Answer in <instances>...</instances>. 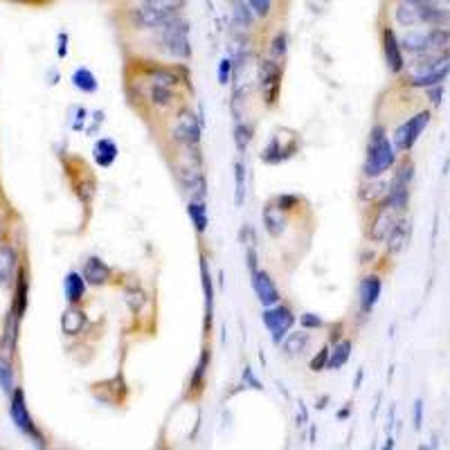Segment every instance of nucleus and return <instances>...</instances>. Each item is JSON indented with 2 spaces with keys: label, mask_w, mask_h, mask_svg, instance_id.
<instances>
[{
  "label": "nucleus",
  "mask_w": 450,
  "mask_h": 450,
  "mask_svg": "<svg viewBox=\"0 0 450 450\" xmlns=\"http://www.w3.org/2000/svg\"><path fill=\"white\" fill-rule=\"evenodd\" d=\"M329 354H331V344L327 342L325 347H320L318 354L308 361V369H311V372H315V374L325 372L327 365H329Z\"/></svg>",
  "instance_id": "nucleus-43"
},
{
  "label": "nucleus",
  "mask_w": 450,
  "mask_h": 450,
  "mask_svg": "<svg viewBox=\"0 0 450 450\" xmlns=\"http://www.w3.org/2000/svg\"><path fill=\"white\" fill-rule=\"evenodd\" d=\"M450 43L448 27H414L408 30L401 37L403 52H410L414 56H428L437 52H446Z\"/></svg>",
  "instance_id": "nucleus-6"
},
{
  "label": "nucleus",
  "mask_w": 450,
  "mask_h": 450,
  "mask_svg": "<svg viewBox=\"0 0 450 450\" xmlns=\"http://www.w3.org/2000/svg\"><path fill=\"white\" fill-rule=\"evenodd\" d=\"M421 425H423V401L417 399L414 401V428L421 430Z\"/></svg>",
  "instance_id": "nucleus-49"
},
{
  "label": "nucleus",
  "mask_w": 450,
  "mask_h": 450,
  "mask_svg": "<svg viewBox=\"0 0 450 450\" xmlns=\"http://www.w3.org/2000/svg\"><path fill=\"white\" fill-rule=\"evenodd\" d=\"M394 20L399 23L401 27H408V30H414L423 25V18H421V7L419 5H412V3H401L396 5L394 9Z\"/></svg>",
  "instance_id": "nucleus-32"
},
{
  "label": "nucleus",
  "mask_w": 450,
  "mask_h": 450,
  "mask_svg": "<svg viewBox=\"0 0 450 450\" xmlns=\"http://www.w3.org/2000/svg\"><path fill=\"white\" fill-rule=\"evenodd\" d=\"M56 52H59V56L63 59V56H68V34L61 32L59 39H56Z\"/></svg>",
  "instance_id": "nucleus-50"
},
{
  "label": "nucleus",
  "mask_w": 450,
  "mask_h": 450,
  "mask_svg": "<svg viewBox=\"0 0 450 450\" xmlns=\"http://www.w3.org/2000/svg\"><path fill=\"white\" fill-rule=\"evenodd\" d=\"M288 54V32H277L275 37L270 39V48H268V59L277 61V63H284Z\"/></svg>",
  "instance_id": "nucleus-38"
},
{
  "label": "nucleus",
  "mask_w": 450,
  "mask_h": 450,
  "mask_svg": "<svg viewBox=\"0 0 450 450\" xmlns=\"http://www.w3.org/2000/svg\"><path fill=\"white\" fill-rule=\"evenodd\" d=\"M430 111H419L414 113L412 118H408L406 122H401L394 133H392V144H394V149L399 154H408L412 151V146L419 142V137L423 135V131L428 129L430 124Z\"/></svg>",
  "instance_id": "nucleus-10"
},
{
  "label": "nucleus",
  "mask_w": 450,
  "mask_h": 450,
  "mask_svg": "<svg viewBox=\"0 0 450 450\" xmlns=\"http://www.w3.org/2000/svg\"><path fill=\"white\" fill-rule=\"evenodd\" d=\"M244 380H250L252 389H261L259 378H255V376H252V369H250V367H246V372H244Z\"/></svg>",
  "instance_id": "nucleus-51"
},
{
  "label": "nucleus",
  "mask_w": 450,
  "mask_h": 450,
  "mask_svg": "<svg viewBox=\"0 0 450 450\" xmlns=\"http://www.w3.org/2000/svg\"><path fill=\"white\" fill-rule=\"evenodd\" d=\"M351 414V408H342L340 412H338V419H344V417H349Z\"/></svg>",
  "instance_id": "nucleus-53"
},
{
  "label": "nucleus",
  "mask_w": 450,
  "mask_h": 450,
  "mask_svg": "<svg viewBox=\"0 0 450 450\" xmlns=\"http://www.w3.org/2000/svg\"><path fill=\"white\" fill-rule=\"evenodd\" d=\"M27 295H30V280H27V270L20 268L16 275V293H14V304H11V313H14L18 320H23L27 311Z\"/></svg>",
  "instance_id": "nucleus-30"
},
{
  "label": "nucleus",
  "mask_w": 450,
  "mask_h": 450,
  "mask_svg": "<svg viewBox=\"0 0 450 450\" xmlns=\"http://www.w3.org/2000/svg\"><path fill=\"white\" fill-rule=\"evenodd\" d=\"M187 0H142L140 5L133 7L131 23L137 30H158L171 18L180 16V9Z\"/></svg>",
  "instance_id": "nucleus-5"
},
{
  "label": "nucleus",
  "mask_w": 450,
  "mask_h": 450,
  "mask_svg": "<svg viewBox=\"0 0 450 450\" xmlns=\"http://www.w3.org/2000/svg\"><path fill=\"white\" fill-rule=\"evenodd\" d=\"M410 235H412V223H410V218L406 216H401L396 225L392 227V232L385 241V248H387V255H401L403 250L408 248L410 244Z\"/></svg>",
  "instance_id": "nucleus-23"
},
{
  "label": "nucleus",
  "mask_w": 450,
  "mask_h": 450,
  "mask_svg": "<svg viewBox=\"0 0 450 450\" xmlns=\"http://www.w3.org/2000/svg\"><path fill=\"white\" fill-rule=\"evenodd\" d=\"M232 75H235V63L230 56H223L221 61H218L216 65V79H218V84L221 86H227L230 82H232Z\"/></svg>",
  "instance_id": "nucleus-44"
},
{
  "label": "nucleus",
  "mask_w": 450,
  "mask_h": 450,
  "mask_svg": "<svg viewBox=\"0 0 450 450\" xmlns=\"http://www.w3.org/2000/svg\"><path fill=\"white\" fill-rule=\"evenodd\" d=\"M187 216L196 230V235H205L210 227V214H207L205 201H187Z\"/></svg>",
  "instance_id": "nucleus-34"
},
{
  "label": "nucleus",
  "mask_w": 450,
  "mask_h": 450,
  "mask_svg": "<svg viewBox=\"0 0 450 450\" xmlns=\"http://www.w3.org/2000/svg\"><path fill=\"white\" fill-rule=\"evenodd\" d=\"M252 23H255V14L246 0H232V25L237 30H250Z\"/></svg>",
  "instance_id": "nucleus-37"
},
{
  "label": "nucleus",
  "mask_w": 450,
  "mask_h": 450,
  "mask_svg": "<svg viewBox=\"0 0 450 450\" xmlns=\"http://www.w3.org/2000/svg\"><path fill=\"white\" fill-rule=\"evenodd\" d=\"M311 342H313V336H311L306 329H297V331L288 333L280 347L286 358H302V356L311 349Z\"/></svg>",
  "instance_id": "nucleus-22"
},
{
  "label": "nucleus",
  "mask_w": 450,
  "mask_h": 450,
  "mask_svg": "<svg viewBox=\"0 0 450 450\" xmlns=\"http://www.w3.org/2000/svg\"><path fill=\"white\" fill-rule=\"evenodd\" d=\"M273 203L280 207L282 212L286 214H291L293 210H297L299 205H302V196H297V194H277Z\"/></svg>",
  "instance_id": "nucleus-41"
},
{
  "label": "nucleus",
  "mask_w": 450,
  "mask_h": 450,
  "mask_svg": "<svg viewBox=\"0 0 450 450\" xmlns=\"http://www.w3.org/2000/svg\"><path fill=\"white\" fill-rule=\"evenodd\" d=\"M203 137V124L201 118L192 108L180 106L169 124V142L176 149L182 146H201Z\"/></svg>",
  "instance_id": "nucleus-7"
},
{
  "label": "nucleus",
  "mask_w": 450,
  "mask_h": 450,
  "mask_svg": "<svg viewBox=\"0 0 450 450\" xmlns=\"http://www.w3.org/2000/svg\"><path fill=\"white\" fill-rule=\"evenodd\" d=\"M18 257L9 244H0V286H9L18 275Z\"/></svg>",
  "instance_id": "nucleus-26"
},
{
  "label": "nucleus",
  "mask_w": 450,
  "mask_h": 450,
  "mask_svg": "<svg viewBox=\"0 0 450 450\" xmlns=\"http://www.w3.org/2000/svg\"><path fill=\"white\" fill-rule=\"evenodd\" d=\"M261 322H263V327H266L273 344H277V347H280V344L284 342V338L293 331L295 322H297V315H295V311L291 306L280 302V304H275V306L263 308Z\"/></svg>",
  "instance_id": "nucleus-11"
},
{
  "label": "nucleus",
  "mask_w": 450,
  "mask_h": 450,
  "mask_svg": "<svg viewBox=\"0 0 450 450\" xmlns=\"http://www.w3.org/2000/svg\"><path fill=\"white\" fill-rule=\"evenodd\" d=\"M82 275H84V280L88 282V286H95V288H101V286H106V284L113 282V268L97 255H90L84 261Z\"/></svg>",
  "instance_id": "nucleus-20"
},
{
  "label": "nucleus",
  "mask_w": 450,
  "mask_h": 450,
  "mask_svg": "<svg viewBox=\"0 0 450 450\" xmlns=\"http://www.w3.org/2000/svg\"><path fill=\"white\" fill-rule=\"evenodd\" d=\"M403 214L389 210L385 203H378L376 207H372V216H369V223H367V239L372 241V244H385L392 227L396 225V221Z\"/></svg>",
  "instance_id": "nucleus-14"
},
{
  "label": "nucleus",
  "mask_w": 450,
  "mask_h": 450,
  "mask_svg": "<svg viewBox=\"0 0 450 450\" xmlns=\"http://www.w3.org/2000/svg\"><path fill=\"white\" fill-rule=\"evenodd\" d=\"M396 149L392 144L383 124H374L367 135L363 178H383L387 171L396 165Z\"/></svg>",
  "instance_id": "nucleus-2"
},
{
  "label": "nucleus",
  "mask_w": 450,
  "mask_h": 450,
  "mask_svg": "<svg viewBox=\"0 0 450 450\" xmlns=\"http://www.w3.org/2000/svg\"><path fill=\"white\" fill-rule=\"evenodd\" d=\"M86 120H88V111L84 106H73L70 108V126L75 131H84L86 129Z\"/></svg>",
  "instance_id": "nucleus-47"
},
{
  "label": "nucleus",
  "mask_w": 450,
  "mask_h": 450,
  "mask_svg": "<svg viewBox=\"0 0 450 450\" xmlns=\"http://www.w3.org/2000/svg\"><path fill=\"white\" fill-rule=\"evenodd\" d=\"M284 77V63H277L273 59H263L257 68V84L263 97V104L270 108L280 101V88Z\"/></svg>",
  "instance_id": "nucleus-13"
},
{
  "label": "nucleus",
  "mask_w": 450,
  "mask_h": 450,
  "mask_svg": "<svg viewBox=\"0 0 450 450\" xmlns=\"http://www.w3.org/2000/svg\"><path fill=\"white\" fill-rule=\"evenodd\" d=\"M73 86L79 92H84V95H92V92L99 90V82H97L95 73H92L90 68H84V65L77 68V70L73 73Z\"/></svg>",
  "instance_id": "nucleus-35"
},
{
  "label": "nucleus",
  "mask_w": 450,
  "mask_h": 450,
  "mask_svg": "<svg viewBox=\"0 0 450 450\" xmlns=\"http://www.w3.org/2000/svg\"><path fill=\"white\" fill-rule=\"evenodd\" d=\"M387 185L389 182H385L383 178H365L358 187L361 203H365L369 207H376L378 203H383L387 196Z\"/></svg>",
  "instance_id": "nucleus-24"
},
{
  "label": "nucleus",
  "mask_w": 450,
  "mask_h": 450,
  "mask_svg": "<svg viewBox=\"0 0 450 450\" xmlns=\"http://www.w3.org/2000/svg\"><path fill=\"white\" fill-rule=\"evenodd\" d=\"M210 363H212V349L203 347V351L199 356V363H196L192 378H189V394H199V392L203 389L207 372H210Z\"/></svg>",
  "instance_id": "nucleus-31"
},
{
  "label": "nucleus",
  "mask_w": 450,
  "mask_h": 450,
  "mask_svg": "<svg viewBox=\"0 0 450 450\" xmlns=\"http://www.w3.org/2000/svg\"><path fill=\"white\" fill-rule=\"evenodd\" d=\"M403 3H412V5L425 7V5H439V0H403Z\"/></svg>",
  "instance_id": "nucleus-52"
},
{
  "label": "nucleus",
  "mask_w": 450,
  "mask_h": 450,
  "mask_svg": "<svg viewBox=\"0 0 450 450\" xmlns=\"http://www.w3.org/2000/svg\"><path fill=\"white\" fill-rule=\"evenodd\" d=\"M144 75L151 84H160V86H169V88H178L182 84V77L169 65H146Z\"/></svg>",
  "instance_id": "nucleus-29"
},
{
  "label": "nucleus",
  "mask_w": 450,
  "mask_h": 450,
  "mask_svg": "<svg viewBox=\"0 0 450 450\" xmlns=\"http://www.w3.org/2000/svg\"><path fill=\"white\" fill-rule=\"evenodd\" d=\"M63 293H65L68 304H82L88 293V282L84 280V275L77 270L68 273L63 280Z\"/></svg>",
  "instance_id": "nucleus-28"
},
{
  "label": "nucleus",
  "mask_w": 450,
  "mask_h": 450,
  "mask_svg": "<svg viewBox=\"0 0 450 450\" xmlns=\"http://www.w3.org/2000/svg\"><path fill=\"white\" fill-rule=\"evenodd\" d=\"M174 178L178 182L180 192L187 201H205L207 199V178L203 154L199 146H182L178 149L176 158L171 160Z\"/></svg>",
  "instance_id": "nucleus-1"
},
{
  "label": "nucleus",
  "mask_w": 450,
  "mask_h": 450,
  "mask_svg": "<svg viewBox=\"0 0 450 450\" xmlns=\"http://www.w3.org/2000/svg\"><path fill=\"white\" fill-rule=\"evenodd\" d=\"M299 320V325H302V329H306V331H320V329H325L327 327V322L322 320L318 313H311V311H306V313H302L297 318Z\"/></svg>",
  "instance_id": "nucleus-45"
},
{
  "label": "nucleus",
  "mask_w": 450,
  "mask_h": 450,
  "mask_svg": "<svg viewBox=\"0 0 450 450\" xmlns=\"http://www.w3.org/2000/svg\"><path fill=\"white\" fill-rule=\"evenodd\" d=\"M0 387L7 394H11L16 387H14V369H11V361L7 358H0Z\"/></svg>",
  "instance_id": "nucleus-42"
},
{
  "label": "nucleus",
  "mask_w": 450,
  "mask_h": 450,
  "mask_svg": "<svg viewBox=\"0 0 450 450\" xmlns=\"http://www.w3.org/2000/svg\"><path fill=\"white\" fill-rule=\"evenodd\" d=\"M199 268H201V286H203V302H205V336H210L212 325H214V280H212V268H210V259L205 255L199 259Z\"/></svg>",
  "instance_id": "nucleus-18"
},
{
  "label": "nucleus",
  "mask_w": 450,
  "mask_h": 450,
  "mask_svg": "<svg viewBox=\"0 0 450 450\" xmlns=\"http://www.w3.org/2000/svg\"><path fill=\"white\" fill-rule=\"evenodd\" d=\"M146 104L158 113H171L174 106L178 104V90L169 88V86H160V84H151L146 82Z\"/></svg>",
  "instance_id": "nucleus-19"
},
{
  "label": "nucleus",
  "mask_w": 450,
  "mask_h": 450,
  "mask_svg": "<svg viewBox=\"0 0 450 450\" xmlns=\"http://www.w3.org/2000/svg\"><path fill=\"white\" fill-rule=\"evenodd\" d=\"M250 284H252V291H255L257 302L263 308L282 302V291H280V286H277V282L273 280V275L268 270L257 268L255 273H250Z\"/></svg>",
  "instance_id": "nucleus-15"
},
{
  "label": "nucleus",
  "mask_w": 450,
  "mask_h": 450,
  "mask_svg": "<svg viewBox=\"0 0 450 450\" xmlns=\"http://www.w3.org/2000/svg\"><path fill=\"white\" fill-rule=\"evenodd\" d=\"M120 156V146L113 137H99L92 146V158H95V165L101 169H108L115 165V160Z\"/></svg>",
  "instance_id": "nucleus-25"
},
{
  "label": "nucleus",
  "mask_w": 450,
  "mask_h": 450,
  "mask_svg": "<svg viewBox=\"0 0 450 450\" xmlns=\"http://www.w3.org/2000/svg\"><path fill=\"white\" fill-rule=\"evenodd\" d=\"M88 325V318L84 313V308L79 304H70L61 315V331L65 336H79Z\"/></svg>",
  "instance_id": "nucleus-27"
},
{
  "label": "nucleus",
  "mask_w": 450,
  "mask_h": 450,
  "mask_svg": "<svg viewBox=\"0 0 450 450\" xmlns=\"http://www.w3.org/2000/svg\"><path fill=\"white\" fill-rule=\"evenodd\" d=\"M425 92H428V97H430V101L435 104V106H442V101H444V84L442 86H432V88L425 90Z\"/></svg>",
  "instance_id": "nucleus-48"
},
{
  "label": "nucleus",
  "mask_w": 450,
  "mask_h": 450,
  "mask_svg": "<svg viewBox=\"0 0 450 450\" xmlns=\"http://www.w3.org/2000/svg\"><path fill=\"white\" fill-rule=\"evenodd\" d=\"M380 295H383V280L374 273L363 275V280L358 284V311H361V315H372V311L380 302Z\"/></svg>",
  "instance_id": "nucleus-17"
},
{
  "label": "nucleus",
  "mask_w": 450,
  "mask_h": 450,
  "mask_svg": "<svg viewBox=\"0 0 450 450\" xmlns=\"http://www.w3.org/2000/svg\"><path fill=\"white\" fill-rule=\"evenodd\" d=\"M414 178V163L410 158L401 160L396 165L394 176H392L389 185H387V196H385V205L389 210H394L399 214H406L408 205H410V185Z\"/></svg>",
  "instance_id": "nucleus-8"
},
{
  "label": "nucleus",
  "mask_w": 450,
  "mask_h": 450,
  "mask_svg": "<svg viewBox=\"0 0 450 450\" xmlns=\"http://www.w3.org/2000/svg\"><path fill=\"white\" fill-rule=\"evenodd\" d=\"M380 450H394V439H387V442H385V446L380 448Z\"/></svg>",
  "instance_id": "nucleus-54"
},
{
  "label": "nucleus",
  "mask_w": 450,
  "mask_h": 450,
  "mask_svg": "<svg viewBox=\"0 0 450 450\" xmlns=\"http://www.w3.org/2000/svg\"><path fill=\"white\" fill-rule=\"evenodd\" d=\"M448 75H450V52L417 56V61L408 70V84L412 88L428 90L432 86H442Z\"/></svg>",
  "instance_id": "nucleus-4"
},
{
  "label": "nucleus",
  "mask_w": 450,
  "mask_h": 450,
  "mask_svg": "<svg viewBox=\"0 0 450 450\" xmlns=\"http://www.w3.org/2000/svg\"><path fill=\"white\" fill-rule=\"evenodd\" d=\"M9 414H11V421H14L16 428L23 432V435H27L30 439L37 444L41 450L45 448V439H43V435L41 430L37 428V423H34L32 419V414L27 410V401H25V392H23L20 387H16L14 392H11V406H9Z\"/></svg>",
  "instance_id": "nucleus-12"
},
{
  "label": "nucleus",
  "mask_w": 450,
  "mask_h": 450,
  "mask_svg": "<svg viewBox=\"0 0 450 450\" xmlns=\"http://www.w3.org/2000/svg\"><path fill=\"white\" fill-rule=\"evenodd\" d=\"M299 137L297 133L288 131V129H282L270 135V140L266 142V146L261 149V160L266 165L275 167V165H282L286 163V160H291L297 156L299 151Z\"/></svg>",
  "instance_id": "nucleus-9"
},
{
  "label": "nucleus",
  "mask_w": 450,
  "mask_h": 450,
  "mask_svg": "<svg viewBox=\"0 0 450 450\" xmlns=\"http://www.w3.org/2000/svg\"><path fill=\"white\" fill-rule=\"evenodd\" d=\"M252 133H255V129H252V124L248 122H237L235 126V144H237V151L239 154H246L248 151V146L252 142Z\"/></svg>",
  "instance_id": "nucleus-40"
},
{
  "label": "nucleus",
  "mask_w": 450,
  "mask_h": 450,
  "mask_svg": "<svg viewBox=\"0 0 450 450\" xmlns=\"http://www.w3.org/2000/svg\"><path fill=\"white\" fill-rule=\"evenodd\" d=\"M380 45H383V59L387 63V70L392 75H401L406 70V52H403L401 39L392 27H385L380 32Z\"/></svg>",
  "instance_id": "nucleus-16"
},
{
  "label": "nucleus",
  "mask_w": 450,
  "mask_h": 450,
  "mask_svg": "<svg viewBox=\"0 0 450 450\" xmlns=\"http://www.w3.org/2000/svg\"><path fill=\"white\" fill-rule=\"evenodd\" d=\"M351 349H354V342L349 338H342L340 342L331 344L329 365H327L329 372H338V369H342L344 365H347L349 358H351Z\"/></svg>",
  "instance_id": "nucleus-33"
},
{
  "label": "nucleus",
  "mask_w": 450,
  "mask_h": 450,
  "mask_svg": "<svg viewBox=\"0 0 450 450\" xmlns=\"http://www.w3.org/2000/svg\"><path fill=\"white\" fill-rule=\"evenodd\" d=\"M126 297V304H129V308L133 311V313H140V311L146 306V302H149V293L144 291L142 286H137V284H133V286H129L126 288V293H124Z\"/></svg>",
  "instance_id": "nucleus-39"
},
{
  "label": "nucleus",
  "mask_w": 450,
  "mask_h": 450,
  "mask_svg": "<svg viewBox=\"0 0 450 450\" xmlns=\"http://www.w3.org/2000/svg\"><path fill=\"white\" fill-rule=\"evenodd\" d=\"M189 20L176 16L165 25L156 30V45L165 56L174 61H189L192 59V37H189Z\"/></svg>",
  "instance_id": "nucleus-3"
},
{
  "label": "nucleus",
  "mask_w": 450,
  "mask_h": 450,
  "mask_svg": "<svg viewBox=\"0 0 450 450\" xmlns=\"http://www.w3.org/2000/svg\"><path fill=\"white\" fill-rule=\"evenodd\" d=\"M246 196H248V171L244 160H237L235 163V203L237 207L246 205Z\"/></svg>",
  "instance_id": "nucleus-36"
},
{
  "label": "nucleus",
  "mask_w": 450,
  "mask_h": 450,
  "mask_svg": "<svg viewBox=\"0 0 450 450\" xmlns=\"http://www.w3.org/2000/svg\"><path fill=\"white\" fill-rule=\"evenodd\" d=\"M248 7L252 9V14H255V18L263 20L270 16L273 11V0H246Z\"/></svg>",
  "instance_id": "nucleus-46"
},
{
  "label": "nucleus",
  "mask_w": 450,
  "mask_h": 450,
  "mask_svg": "<svg viewBox=\"0 0 450 450\" xmlns=\"http://www.w3.org/2000/svg\"><path fill=\"white\" fill-rule=\"evenodd\" d=\"M261 221H263V227H266V232L273 239H282L286 235L288 225H291V218H288V214L282 212L273 201L261 210Z\"/></svg>",
  "instance_id": "nucleus-21"
}]
</instances>
